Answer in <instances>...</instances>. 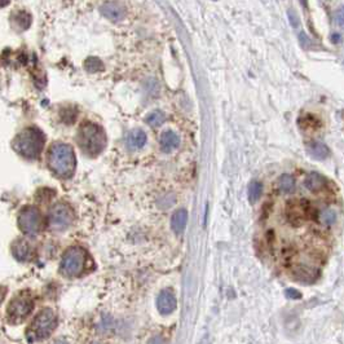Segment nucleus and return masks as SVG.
Masks as SVG:
<instances>
[{"label":"nucleus","instance_id":"obj_17","mask_svg":"<svg viewBox=\"0 0 344 344\" xmlns=\"http://www.w3.org/2000/svg\"><path fill=\"white\" fill-rule=\"evenodd\" d=\"M13 254L18 260H26L30 256V249L28 243L24 241H18L13 245Z\"/></svg>","mask_w":344,"mask_h":344},{"label":"nucleus","instance_id":"obj_5","mask_svg":"<svg viewBox=\"0 0 344 344\" xmlns=\"http://www.w3.org/2000/svg\"><path fill=\"white\" fill-rule=\"evenodd\" d=\"M87 266V254L80 247H72L64 254L61 260V273L64 276L76 277L82 274Z\"/></svg>","mask_w":344,"mask_h":344},{"label":"nucleus","instance_id":"obj_21","mask_svg":"<svg viewBox=\"0 0 344 344\" xmlns=\"http://www.w3.org/2000/svg\"><path fill=\"white\" fill-rule=\"evenodd\" d=\"M166 120V115L162 112H153L147 118V122L149 123L152 127H158L160 124H163Z\"/></svg>","mask_w":344,"mask_h":344},{"label":"nucleus","instance_id":"obj_6","mask_svg":"<svg viewBox=\"0 0 344 344\" xmlns=\"http://www.w3.org/2000/svg\"><path fill=\"white\" fill-rule=\"evenodd\" d=\"M73 220H74V215L72 208L65 203H57L53 206L48 218L49 227L53 230H65L73 224Z\"/></svg>","mask_w":344,"mask_h":344},{"label":"nucleus","instance_id":"obj_7","mask_svg":"<svg viewBox=\"0 0 344 344\" xmlns=\"http://www.w3.org/2000/svg\"><path fill=\"white\" fill-rule=\"evenodd\" d=\"M18 225L22 229V232L26 233L28 235H37L43 227L41 214L35 207L25 208L24 211L20 214Z\"/></svg>","mask_w":344,"mask_h":344},{"label":"nucleus","instance_id":"obj_4","mask_svg":"<svg viewBox=\"0 0 344 344\" xmlns=\"http://www.w3.org/2000/svg\"><path fill=\"white\" fill-rule=\"evenodd\" d=\"M56 325H57V317L53 310L49 308L40 310L34 318L29 330L30 341H40L49 337L52 331L55 330Z\"/></svg>","mask_w":344,"mask_h":344},{"label":"nucleus","instance_id":"obj_10","mask_svg":"<svg viewBox=\"0 0 344 344\" xmlns=\"http://www.w3.org/2000/svg\"><path fill=\"white\" fill-rule=\"evenodd\" d=\"M101 13L104 14V17L108 20L113 21V22H118V21L123 20L126 17V8L123 7L122 4L115 3V1H109L105 3L101 7Z\"/></svg>","mask_w":344,"mask_h":344},{"label":"nucleus","instance_id":"obj_27","mask_svg":"<svg viewBox=\"0 0 344 344\" xmlns=\"http://www.w3.org/2000/svg\"><path fill=\"white\" fill-rule=\"evenodd\" d=\"M95 344H100V343H95Z\"/></svg>","mask_w":344,"mask_h":344},{"label":"nucleus","instance_id":"obj_25","mask_svg":"<svg viewBox=\"0 0 344 344\" xmlns=\"http://www.w3.org/2000/svg\"><path fill=\"white\" fill-rule=\"evenodd\" d=\"M53 344H69V343H68V342H65V341H56Z\"/></svg>","mask_w":344,"mask_h":344},{"label":"nucleus","instance_id":"obj_8","mask_svg":"<svg viewBox=\"0 0 344 344\" xmlns=\"http://www.w3.org/2000/svg\"><path fill=\"white\" fill-rule=\"evenodd\" d=\"M31 310H33V302L25 295H18L17 298L12 300L8 308V313L12 321H20L26 318Z\"/></svg>","mask_w":344,"mask_h":344},{"label":"nucleus","instance_id":"obj_3","mask_svg":"<svg viewBox=\"0 0 344 344\" xmlns=\"http://www.w3.org/2000/svg\"><path fill=\"white\" fill-rule=\"evenodd\" d=\"M78 143L87 155L96 157L105 149L106 135L103 128L95 123H85L79 130Z\"/></svg>","mask_w":344,"mask_h":344},{"label":"nucleus","instance_id":"obj_1","mask_svg":"<svg viewBox=\"0 0 344 344\" xmlns=\"http://www.w3.org/2000/svg\"><path fill=\"white\" fill-rule=\"evenodd\" d=\"M48 164L57 176L68 179L73 176L76 166L74 150L68 144L57 143L48 152Z\"/></svg>","mask_w":344,"mask_h":344},{"label":"nucleus","instance_id":"obj_24","mask_svg":"<svg viewBox=\"0 0 344 344\" xmlns=\"http://www.w3.org/2000/svg\"><path fill=\"white\" fill-rule=\"evenodd\" d=\"M9 3H10V0H0V8L7 7Z\"/></svg>","mask_w":344,"mask_h":344},{"label":"nucleus","instance_id":"obj_20","mask_svg":"<svg viewBox=\"0 0 344 344\" xmlns=\"http://www.w3.org/2000/svg\"><path fill=\"white\" fill-rule=\"evenodd\" d=\"M318 219H320V222L322 223V224L330 225L333 224V223H335V220H337V214H335L333 210H330V208H327V210H324V211L320 212Z\"/></svg>","mask_w":344,"mask_h":344},{"label":"nucleus","instance_id":"obj_26","mask_svg":"<svg viewBox=\"0 0 344 344\" xmlns=\"http://www.w3.org/2000/svg\"><path fill=\"white\" fill-rule=\"evenodd\" d=\"M302 3H306V0H302Z\"/></svg>","mask_w":344,"mask_h":344},{"label":"nucleus","instance_id":"obj_12","mask_svg":"<svg viewBox=\"0 0 344 344\" xmlns=\"http://www.w3.org/2000/svg\"><path fill=\"white\" fill-rule=\"evenodd\" d=\"M188 223V211L184 208H180V210H176V211L172 214V218H171V228L176 234H180V233L184 232L185 227H187Z\"/></svg>","mask_w":344,"mask_h":344},{"label":"nucleus","instance_id":"obj_23","mask_svg":"<svg viewBox=\"0 0 344 344\" xmlns=\"http://www.w3.org/2000/svg\"><path fill=\"white\" fill-rule=\"evenodd\" d=\"M286 297L290 298V299H299L302 295H300V293L298 291V290H294V289H287L286 290Z\"/></svg>","mask_w":344,"mask_h":344},{"label":"nucleus","instance_id":"obj_13","mask_svg":"<svg viewBox=\"0 0 344 344\" xmlns=\"http://www.w3.org/2000/svg\"><path fill=\"white\" fill-rule=\"evenodd\" d=\"M127 148L131 150H137L147 144V133L141 130H133L127 136Z\"/></svg>","mask_w":344,"mask_h":344},{"label":"nucleus","instance_id":"obj_2","mask_svg":"<svg viewBox=\"0 0 344 344\" xmlns=\"http://www.w3.org/2000/svg\"><path fill=\"white\" fill-rule=\"evenodd\" d=\"M43 147H44V135L35 127H29L18 133L13 141L14 150L28 159H35L39 157Z\"/></svg>","mask_w":344,"mask_h":344},{"label":"nucleus","instance_id":"obj_19","mask_svg":"<svg viewBox=\"0 0 344 344\" xmlns=\"http://www.w3.org/2000/svg\"><path fill=\"white\" fill-rule=\"evenodd\" d=\"M84 68H85V70L89 73H99V72H103L104 70V64L100 61L99 58L89 57L85 60Z\"/></svg>","mask_w":344,"mask_h":344},{"label":"nucleus","instance_id":"obj_22","mask_svg":"<svg viewBox=\"0 0 344 344\" xmlns=\"http://www.w3.org/2000/svg\"><path fill=\"white\" fill-rule=\"evenodd\" d=\"M17 22L18 25H20L21 29H28L31 24V17L28 13L22 12V13H18Z\"/></svg>","mask_w":344,"mask_h":344},{"label":"nucleus","instance_id":"obj_15","mask_svg":"<svg viewBox=\"0 0 344 344\" xmlns=\"http://www.w3.org/2000/svg\"><path fill=\"white\" fill-rule=\"evenodd\" d=\"M308 152L316 159H325V158H327L329 153H330L326 145L322 143H312L308 147Z\"/></svg>","mask_w":344,"mask_h":344},{"label":"nucleus","instance_id":"obj_11","mask_svg":"<svg viewBox=\"0 0 344 344\" xmlns=\"http://www.w3.org/2000/svg\"><path fill=\"white\" fill-rule=\"evenodd\" d=\"M159 144L162 152L170 153V152H172V150H175L179 147L180 140H179V136H177L175 132H172V131H166V132H163L160 135Z\"/></svg>","mask_w":344,"mask_h":344},{"label":"nucleus","instance_id":"obj_18","mask_svg":"<svg viewBox=\"0 0 344 344\" xmlns=\"http://www.w3.org/2000/svg\"><path fill=\"white\" fill-rule=\"evenodd\" d=\"M263 194V184L259 181H252L249 187V199L251 203H255L258 199H260Z\"/></svg>","mask_w":344,"mask_h":344},{"label":"nucleus","instance_id":"obj_14","mask_svg":"<svg viewBox=\"0 0 344 344\" xmlns=\"http://www.w3.org/2000/svg\"><path fill=\"white\" fill-rule=\"evenodd\" d=\"M306 187L309 189L310 191H320L325 189L326 187V179L322 175L312 172L306 179Z\"/></svg>","mask_w":344,"mask_h":344},{"label":"nucleus","instance_id":"obj_16","mask_svg":"<svg viewBox=\"0 0 344 344\" xmlns=\"http://www.w3.org/2000/svg\"><path fill=\"white\" fill-rule=\"evenodd\" d=\"M278 189L285 194L293 193L295 189V180L291 175H282L278 179Z\"/></svg>","mask_w":344,"mask_h":344},{"label":"nucleus","instance_id":"obj_9","mask_svg":"<svg viewBox=\"0 0 344 344\" xmlns=\"http://www.w3.org/2000/svg\"><path fill=\"white\" fill-rule=\"evenodd\" d=\"M177 300L175 294L171 290H163L159 294V297L157 299V308L159 310V313L162 314H170L176 309Z\"/></svg>","mask_w":344,"mask_h":344}]
</instances>
